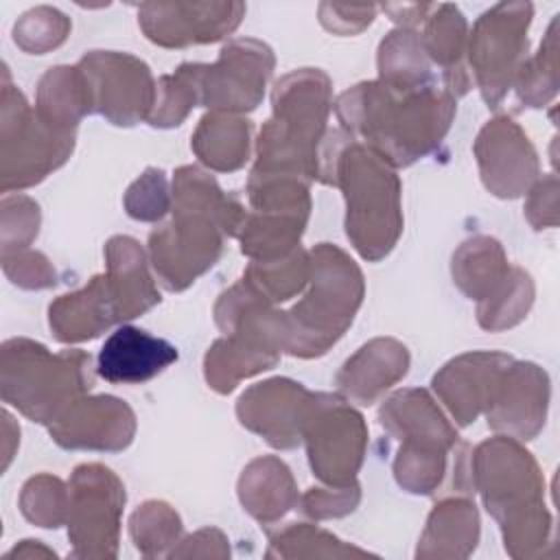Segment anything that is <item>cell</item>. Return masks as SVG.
I'll return each instance as SVG.
<instances>
[{
  "mask_svg": "<svg viewBox=\"0 0 560 560\" xmlns=\"http://www.w3.org/2000/svg\"><path fill=\"white\" fill-rule=\"evenodd\" d=\"M105 256L109 267L107 278L118 300L120 322L138 317L160 302V293L147 273L144 254L133 238L114 236L105 247Z\"/></svg>",
  "mask_w": 560,
  "mask_h": 560,
  "instance_id": "cell-24",
  "label": "cell"
},
{
  "mask_svg": "<svg viewBox=\"0 0 560 560\" xmlns=\"http://www.w3.org/2000/svg\"><path fill=\"white\" fill-rule=\"evenodd\" d=\"M177 361V348L133 326H120L98 352V374L109 383H144Z\"/></svg>",
  "mask_w": 560,
  "mask_h": 560,
  "instance_id": "cell-20",
  "label": "cell"
},
{
  "mask_svg": "<svg viewBox=\"0 0 560 560\" xmlns=\"http://www.w3.org/2000/svg\"><path fill=\"white\" fill-rule=\"evenodd\" d=\"M39 228V210L28 197L2 199V254L24 249Z\"/></svg>",
  "mask_w": 560,
  "mask_h": 560,
  "instance_id": "cell-38",
  "label": "cell"
},
{
  "mask_svg": "<svg viewBox=\"0 0 560 560\" xmlns=\"http://www.w3.org/2000/svg\"><path fill=\"white\" fill-rule=\"evenodd\" d=\"M243 4H144L140 24L162 46L217 42L241 22Z\"/></svg>",
  "mask_w": 560,
  "mask_h": 560,
  "instance_id": "cell-18",
  "label": "cell"
},
{
  "mask_svg": "<svg viewBox=\"0 0 560 560\" xmlns=\"http://www.w3.org/2000/svg\"><path fill=\"white\" fill-rule=\"evenodd\" d=\"M326 184H339L346 195V232L368 260L387 256L400 234V182L389 164L372 149L350 142L335 151L319 175Z\"/></svg>",
  "mask_w": 560,
  "mask_h": 560,
  "instance_id": "cell-3",
  "label": "cell"
},
{
  "mask_svg": "<svg viewBox=\"0 0 560 560\" xmlns=\"http://www.w3.org/2000/svg\"><path fill=\"white\" fill-rule=\"evenodd\" d=\"M547 385V374L538 365L510 363L488 402V427L525 440L534 438L545 422Z\"/></svg>",
  "mask_w": 560,
  "mask_h": 560,
  "instance_id": "cell-17",
  "label": "cell"
},
{
  "mask_svg": "<svg viewBox=\"0 0 560 560\" xmlns=\"http://www.w3.org/2000/svg\"><path fill=\"white\" fill-rule=\"evenodd\" d=\"M50 328L59 341L94 339L112 324L120 322L118 300L107 276H96L77 291L61 295L50 304Z\"/></svg>",
  "mask_w": 560,
  "mask_h": 560,
  "instance_id": "cell-21",
  "label": "cell"
},
{
  "mask_svg": "<svg viewBox=\"0 0 560 560\" xmlns=\"http://www.w3.org/2000/svg\"><path fill=\"white\" fill-rule=\"evenodd\" d=\"M92 109V94L88 79L77 68H50L37 90V114L52 127L74 131L83 114Z\"/></svg>",
  "mask_w": 560,
  "mask_h": 560,
  "instance_id": "cell-26",
  "label": "cell"
},
{
  "mask_svg": "<svg viewBox=\"0 0 560 560\" xmlns=\"http://www.w3.org/2000/svg\"><path fill=\"white\" fill-rule=\"evenodd\" d=\"M70 505V499L66 494L63 483L57 477L50 475H37L28 479L22 488L20 508L22 514L39 525V527H59L66 518V508Z\"/></svg>",
  "mask_w": 560,
  "mask_h": 560,
  "instance_id": "cell-36",
  "label": "cell"
},
{
  "mask_svg": "<svg viewBox=\"0 0 560 560\" xmlns=\"http://www.w3.org/2000/svg\"><path fill=\"white\" fill-rule=\"evenodd\" d=\"M532 280L525 271L514 269V278H505L479 304V324L488 330H501L523 319L532 304Z\"/></svg>",
  "mask_w": 560,
  "mask_h": 560,
  "instance_id": "cell-34",
  "label": "cell"
},
{
  "mask_svg": "<svg viewBox=\"0 0 560 560\" xmlns=\"http://www.w3.org/2000/svg\"><path fill=\"white\" fill-rule=\"evenodd\" d=\"M125 206L129 217L140 221H155L164 217L168 210V195H166V179L164 173L158 168H149L129 190L125 197Z\"/></svg>",
  "mask_w": 560,
  "mask_h": 560,
  "instance_id": "cell-39",
  "label": "cell"
},
{
  "mask_svg": "<svg viewBox=\"0 0 560 560\" xmlns=\"http://www.w3.org/2000/svg\"><path fill=\"white\" fill-rule=\"evenodd\" d=\"M79 70L88 79L92 109L114 125H136L155 107V88L144 61L120 52H90Z\"/></svg>",
  "mask_w": 560,
  "mask_h": 560,
  "instance_id": "cell-12",
  "label": "cell"
},
{
  "mask_svg": "<svg viewBox=\"0 0 560 560\" xmlns=\"http://www.w3.org/2000/svg\"><path fill=\"white\" fill-rule=\"evenodd\" d=\"M315 394L289 378H273L249 387L236 405L241 424L260 433L276 448H293L304 438Z\"/></svg>",
  "mask_w": 560,
  "mask_h": 560,
  "instance_id": "cell-14",
  "label": "cell"
},
{
  "mask_svg": "<svg viewBox=\"0 0 560 560\" xmlns=\"http://www.w3.org/2000/svg\"><path fill=\"white\" fill-rule=\"evenodd\" d=\"M381 424L407 446L438 448L446 453L457 440V433L422 389L394 394L381 409Z\"/></svg>",
  "mask_w": 560,
  "mask_h": 560,
  "instance_id": "cell-23",
  "label": "cell"
},
{
  "mask_svg": "<svg viewBox=\"0 0 560 560\" xmlns=\"http://www.w3.org/2000/svg\"><path fill=\"white\" fill-rule=\"evenodd\" d=\"M311 262L306 254L298 247L284 258L269 260V262H254L247 269V282L258 289L269 302L289 300L298 293L308 280Z\"/></svg>",
  "mask_w": 560,
  "mask_h": 560,
  "instance_id": "cell-33",
  "label": "cell"
},
{
  "mask_svg": "<svg viewBox=\"0 0 560 560\" xmlns=\"http://www.w3.org/2000/svg\"><path fill=\"white\" fill-rule=\"evenodd\" d=\"M175 217L151 232L153 267L168 291L186 289L221 254V232L238 234L245 214L217 182L195 166H182L173 179Z\"/></svg>",
  "mask_w": 560,
  "mask_h": 560,
  "instance_id": "cell-2",
  "label": "cell"
},
{
  "mask_svg": "<svg viewBox=\"0 0 560 560\" xmlns=\"http://www.w3.org/2000/svg\"><path fill=\"white\" fill-rule=\"evenodd\" d=\"M479 538V518L472 503L462 499H451L440 505L429 516L422 545L418 547L420 556H446L464 558L468 556Z\"/></svg>",
  "mask_w": 560,
  "mask_h": 560,
  "instance_id": "cell-27",
  "label": "cell"
},
{
  "mask_svg": "<svg viewBox=\"0 0 560 560\" xmlns=\"http://www.w3.org/2000/svg\"><path fill=\"white\" fill-rule=\"evenodd\" d=\"M129 525L136 547L144 556H160L168 545L177 540L182 532L179 516L166 503L158 501H149L136 510Z\"/></svg>",
  "mask_w": 560,
  "mask_h": 560,
  "instance_id": "cell-35",
  "label": "cell"
},
{
  "mask_svg": "<svg viewBox=\"0 0 560 560\" xmlns=\"http://www.w3.org/2000/svg\"><path fill=\"white\" fill-rule=\"evenodd\" d=\"M510 269L503 249L494 238L477 236L466 241L453 256V278L459 289L475 300H486L505 278Z\"/></svg>",
  "mask_w": 560,
  "mask_h": 560,
  "instance_id": "cell-30",
  "label": "cell"
},
{
  "mask_svg": "<svg viewBox=\"0 0 560 560\" xmlns=\"http://www.w3.org/2000/svg\"><path fill=\"white\" fill-rule=\"evenodd\" d=\"M438 13L431 15L427 35H424V52H429L440 66H444V81L446 90L457 96L468 90V81L464 77V68L459 66V57L464 52V33L466 22L457 7L442 4L435 9Z\"/></svg>",
  "mask_w": 560,
  "mask_h": 560,
  "instance_id": "cell-31",
  "label": "cell"
},
{
  "mask_svg": "<svg viewBox=\"0 0 560 560\" xmlns=\"http://www.w3.org/2000/svg\"><path fill=\"white\" fill-rule=\"evenodd\" d=\"M512 359L501 352L462 354L433 376V389L446 402L455 420L466 427L488 407Z\"/></svg>",
  "mask_w": 560,
  "mask_h": 560,
  "instance_id": "cell-19",
  "label": "cell"
},
{
  "mask_svg": "<svg viewBox=\"0 0 560 560\" xmlns=\"http://www.w3.org/2000/svg\"><path fill=\"white\" fill-rule=\"evenodd\" d=\"M271 50L254 39H236L221 50L214 66L192 63L199 103L217 109H254L271 74Z\"/></svg>",
  "mask_w": 560,
  "mask_h": 560,
  "instance_id": "cell-13",
  "label": "cell"
},
{
  "mask_svg": "<svg viewBox=\"0 0 560 560\" xmlns=\"http://www.w3.org/2000/svg\"><path fill=\"white\" fill-rule=\"evenodd\" d=\"M481 179L499 197H518L538 173L536 153L510 118L488 122L475 144Z\"/></svg>",
  "mask_w": 560,
  "mask_h": 560,
  "instance_id": "cell-16",
  "label": "cell"
},
{
  "mask_svg": "<svg viewBox=\"0 0 560 560\" xmlns=\"http://www.w3.org/2000/svg\"><path fill=\"white\" fill-rule=\"evenodd\" d=\"M2 190L26 188L61 166L74 147V131L48 125L9 81L2 85Z\"/></svg>",
  "mask_w": 560,
  "mask_h": 560,
  "instance_id": "cell-8",
  "label": "cell"
},
{
  "mask_svg": "<svg viewBox=\"0 0 560 560\" xmlns=\"http://www.w3.org/2000/svg\"><path fill=\"white\" fill-rule=\"evenodd\" d=\"M238 494L245 510L262 523L280 518L298 503L291 472L276 457L254 459L243 470V477L238 481Z\"/></svg>",
  "mask_w": 560,
  "mask_h": 560,
  "instance_id": "cell-25",
  "label": "cell"
},
{
  "mask_svg": "<svg viewBox=\"0 0 560 560\" xmlns=\"http://www.w3.org/2000/svg\"><path fill=\"white\" fill-rule=\"evenodd\" d=\"M2 267L11 282L24 289H44L55 284V269L48 265L46 256L37 252H4Z\"/></svg>",
  "mask_w": 560,
  "mask_h": 560,
  "instance_id": "cell-40",
  "label": "cell"
},
{
  "mask_svg": "<svg viewBox=\"0 0 560 560\" xmlns=\"http://www.w3.org/2000/svg\"><path fill=\"white\" fill-rule=\"evenodd\" d=\"M470 483L481 492L486 510L503 525L505 549L527 556V545L542 540L547 514L540 505V481L534 459L516 442L494 438L475 453Z\"/></svg>",
  "mask_w": 560,
  "mask_h": 560,
  "instance_id": "cell-6",
  "label": "cell"
},
{
  "mask_svg": "<svg viewBox=\"0 0 560 560\" xmlns=\"http://www.w3.org/2000/svg\"><path fill=\"white\" fill-rule=\"evenodd\" d=\"M125 488L116 475L98 464H83L70 479L68 536L74 556H116L118 523Z\"/></svg>",
  "mask_w": 560,
  "mask_h": 560,
  "instance_id": "cell-10",
  "label": "cell"
},
{
  "mask_svg": "<svg viewBox=\"0 0 560 560\" xmlns=\"http://www.w3.org/2000/svg\"><path fill=\"white\" fill-rule=\"evenodd\" d=\"M50 427L52 440L63 448L120 451L136 431L133 411L114 396L79 398Z\"/></svg>",
  "mask_w": 560,
  "mask_h": 560,
  "instance_id": "cell-15",
  "label": "cell"
},
{
  "mask_svg": "<svg viewBox=\"0 0 560 560\" xmlns=\"http://www.w3.org/2000/svg\"><path fill=\"white\" fill-rule=\"evenodd\" d=\"M422 39L413 31H394L381 44L378 68L381 81L394 88L431 85L429 63L424 59Z\"/></svg>",
  "mask_w": 560,
  "mask_h": 560,
  "instance_id": "cell-32",
  "label": "cell"
},
{
  "mask_svg": "<svg viewBox=\"0 0 560 560\" xmlns=\"http://www.w3.org/2000/svg\"><path fill=\"white\" fill-rule=\"evenodd\" d=\"M280 354L258 348L245 337L230 335L219 339L206 354V378L210 387L221 394H228L245 376H252L260 370H269L278 363Z\"/></svg>",
  "mask_w": 560,
  "mask_h": 560,
  "instance_id": "cell-29",
  "label": "cell"
},
{
  "mask_svg": "<svg viewBox=\"0 0 560 560\" xmlns=\"http://www.w3.org/2000/svg\"><path fill=\"white\" fill-rule=\"evenodd\" d=\"M252 122L223 114H208L192 140V149L203 164L214 171H234L249 153Z\"/></svg>",
  "mask_w": 560,
  "mask_h": 560,
  "instance_id": "cell-28",
  "label": "cell"
},
{
  "mask_svg": "<svg viewBox=\"0 0 560 560\" xmlns=\"http://www.w3.org/2000/svg\"><path fill=\"white\" fill-rule=\"evenodd\" d=\"M70 24L63 13L50 7H37L22 15L13 28V39L26 52L42 55L48 48L59 46L66 39Z\"/></svg>",
  "mask_w": 560,
  "mask_h": 560,
  "instance_id": "cell-37",
  "label": "cell"
},
{
  "mask_svg": "<svg viewBox=\"0 0 560 560\" xmlns=\"http://www.w3.org/2000/svg\"><path fill=\"white\" fill-rule=\"evenodd\" d=\"M532 4H497L486 11L470 37V63L477 74L481 94L490 107L503 98L512 79L523 68V52H527V26Z\"/></svg>",
  "mask_w": 560,
  "mask_h": 560,
  "instance_id": "cell-9",
  "label": "cell"
},
{
  "mask_svg": "<svg viewBox=\"0 0 560 560\" xmlns=\"http://www.w3.org/2000/svg\"><path fill=\"white\" fill-rule=\"evenodd\" d=\"M455 96L444 88H394L361 83L337 101L341 125L370 142L387 164L407 166L429 153L446 133Z\"/></svg>",
  "mask_w": 560,
  "mask_h": 560,
  "instance_id": "cell-1",
  "label": "cell"
},
{
  "mask_svg": "<svg viewBox=\"0 0 560 560\" xmlns=\"http://www.w3.org/2000/svg\"><path fill=\"white\" fill-rule=\"evenodd\" d=\"M313 472L330 486H350L363 459V418L339 396L315 394L313 411L304 427Z\"/></svg>",
  "mask_w": 560,
  "mask_h": 560,
  "instance_id": "cell-11",
  "label": "cell"
},
{
  "mask_svg": "<svg viewBox=\"0 0 560 560\" xmlns=\"http://www.w3.org/2000/svg\"><path fill=\"white\" fill-rule=\"evenodd\" d=\"M90 385V354L81 350L52 354L31 339L2 343V400L35 422L52 424Z\"/></svg>",
  "mask_w": 560,
  "mask_h": 560,
  "instance_id": "cell-5",
  "label": "cell"
},
{
  "mask_svg": "<svg viewBox=\"0 0 560 560\" xmlns=\"http://www.w3.org/2000/svg\"><path fill=\"white\" fill-rule=\"evenodd\" d=\"M33 542H35V540H22V545H20V547H15V549H11L7 556H26V558H31L33 553H35V556H37V553H44V556H55L52 551L44 549L42 545H37V547L33 549Z\"/></svg>",
  "mask_w": 560,
  "mask_h": 560,
  "instance_id": "cell-42",
  "label": "cell"
},
{
  "mask_svg": "<svg viewBox=\"0 0 560 560\" xmlns=\"http://www.w3.org/2000/svg\"><path fill=\"white\" fill-rule=\"evenodd\" d=\"M311 291L287 319V352L300 357L324 354L352 324L363 298V278L354 260L322 243L311 252Z\"/></svg>",
  "mask_w": 560,
  "mask_h": 560,
  "instance_id": "cell-7",
  "label": "cell"
},
{
  "mask_svg": "<svg viewBox=\"0 0 560 560\" xmlns=\"http://www.w3.org/2000/svg\"><path fill=\"white\" fill-rule=\"evenodd\" d=\"M409 352L394 339H374L350 357L339 376V389L359 405H372L387 387L407 374Z\"/></svg>",
  "mask_w": 560,
  "mask_h": 560,
  "instance_id": "cell-22",
  "label": "cell"
},
{
  "mask_svg": "<svg viewBox=\"0 0 560 560\" xmlns=\"http://www.w3.org/2000/svg\"><path fill=\"white\" fill-rule=\"evenodd\" d=\"M330 105V81L319 70H300L273 90V118L262 127L252 175L317 177V142Z\"/></svg>",
  "mask_w": 560,
  "mask_h": 560,
  "instance_id": "cell-4",
  "label": "cell"
},
{
  "mask_svg": "<svg viewBox=\"0 0 560 560\" xmlns=\"http://www.w3.org/2000/svg\"><path fill=\"white\" fill-rule=\"evenodd\" d=\"M359 501L357 481L350 486H335V490H311L304 497V512L315 518L326 516H343L354 510Z\"/></svg>",
  "mask_w": 560,
  "mask_h": 560,
  "instance_id": "cell-41",
  "label": "cell"
}]
</instances>
